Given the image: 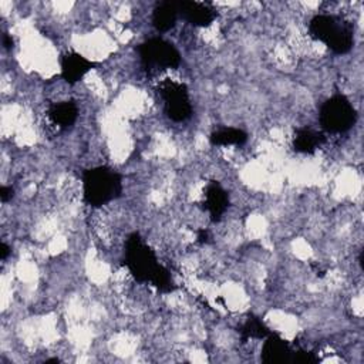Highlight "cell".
I'll list each match as a JSON object with an SVG mask.
<instances>
[{
	"label": "cell",
	"mask_w": 364,
	"mask_h": 364,
	"mask_svg": "<svg viewBox=\"0 0 364 364\" xmlns=\"http://www.w3.org/2000/svg\"><path fill=\"white\" fill-rule=\"evenodd\" d=\"M324 141L326 136L323 132L307 127L297 128L293 136V149L299 154H313L324 144Z\"/></svg>",
	"instance_id": "12"
},
{
	"label": "cell",
	"mask_w": 364,
	"mask_h": 364,
	"mask_svg": "<svg viewBox=\"0 0 364 364\" xmlns=\"http://www.w3.org/2000/svg\"><path fill=\"white\" fill-rule=\"evenodd\" d=\"M125 266L138 282H148L162 293L175 289L173 279L159 262L154 250L144 242L139 233H131L125 245Z\"/></svg>",
	"instance_id": "1"
},
{
	"label": "cell",
	"mask_w": 364,
	"mask_h": 364,
	"mask_svg": "<svg viewBox=\"0 0 364 364\" xmlns=\"http://www.w3.org/2000/svg\"><path fill=\"white\" fill-rule=\"evenodd\" d=\"M317 361H318V357L311 351L294 350L291 355V363H297V364H316Z\"/></svg>",
	"instance_id": "16"
},
{
	"label": "cell",
	"mask_w": 364,
	"mask_h": 364,
	"mask_svg": "<svg viewBox=\"0 0 364 364\" xmlns=\"http://www.w3.org/2000/svg\"><path fill=\"white\" fill-rule=\"evenodd\" d=\"M240 336L247 340V338H264L270 330L264 326V323L259 317H249L239 328Z\"/></svg>",
	"instance_id": "15"
},
{
	"label": "cell",
	"mask_w": 364,
	"mask_h": 364,
	"mask_svg": "<svg viewBox=\"0 0 364 364\" xmlns=\"http://www.w3.org/2000/svg\"><path fill=\"white\" fill-rule=\"evenodd\" d=\"M247 141V134L243 129L225 127L213 131L209 135V142L213 146H240Z\"/></svg>",
	"instance_id": "14"
},
{
	"label": "cell",
	"mask_w": 364,
	"mask_h": 364,
	"mask_svg": "<svg viewBox=\"0 0 364 364\" xmlns=\"http://www.w3.org/2000/svg\"><path fill=\"white\" fill-rule=\"evenodd\" d=\"M310 36L321 41L336 54H346L354 43V30L350 21L333 14H317L309 23Z\"/></svg>",
	"instance_id": "2"
},
{
	"label": "cell",
	"mask_w": 364,
	"mask_h": 364,
	"mask_svg": "<svg viewBox=\"0 0 364 364\" xmlns=\"http://www.w3.org/2000/svg\"><path fill=\"white\" fill-rule=\"evenodd\" d=\"M78 117V108L73 101H63L58 104H54L48 109V118L51 122L61 128L65 129L71 127Z\"/></svg>",
	"instance_id": "13"
},
{
	"label": "cell",
	"mask_w": 364,
	"mask_h": 364,
	"mask_svg": "<svg viewBox=\"0 0 364 364\" xmlns=\"http://www.w3.org/2000/svg\"><path fill=\"white\" fill-rule=\"evenodd\" d=\"M262 347V360L267 364H283L291 363L293 348L290 344L276 333H269L264 338Z\"/></svg>",
	"instance_id": "8"
},
{
	"label": "cell",
	"mask_w": 364,
	"mask_h": 364,
	"mask_svg": "<svg viewBox=\"0 0 364 364\" xmlns=\"http://www.w3.org/2000/svg\"><path fill=\"white\" fill-rule=\"evenodd\" d=\"M208 232L206 230H199L198 232V240L200 242V243H205V242H208Z\"/></svg>",
	"instance_id": "20"
},
{
	"label": "cell",
	"mask_w": 364,
	"mask_h": 364,
	"mask_svg": "<svg viewBox=\"0 0 364 364\" xmlns=\"http://www.w3.org/2000/svg\"><path fill=\"white\" fill-rule=\"evenodd\" d=\"M203 206L212 220H219L229 206V195L220 183L212 181L206 185L203 193Z\"/></svg>",
	"instance_id": "10"
},
{
	"label": "cell",
	"mask_w": 364,
	"mask_h": 364,
	"mask_svg": "<svg viewBox=\"0 0 364 364\" xmlns=\"http://www.w3.org/2000/svg\"><path fill=\"white\" fill-rule=\"evenodd\" d=\"M122 192V178L108 166H95L82 173L84 202L100 208L117 199Z\"/></svg>",
	"instance_id": "3"
},
{
	"label": "cell",
	"mask_w": 364,
	"mask_h": 364,
	"mask_svg": "<svg viewBox=\"0 0 364 364\" xmlns=\"http://www.w3.org/2000/svg\"><path fill=\"white\" fill-rule=\"evenodd\" d=\"M178 17H179L178 1H171V0L161 1L154 9L152 26L156 31L165 33L175 27Z\"/></svg>",
	"instance_id": "11"
},
{
	"label": "cell",
	"mask_w": 364,
	"mask_h": 364,
	"mask_svg": "<svg viewBox=\"0 0 364 364\" xmlns=\"http://www.w3.org/2000/svg\"><path fill=\"white\" fill-rule=\"evenodd\" d=\"M138 53L141 64L148 73L172 70L181 64V54L176 47L161 37H152L139 44Z\"/></svg>",
	"instance_id": "4"
},
{
	"label": "cell",
	"mask_w": 364,
	"mask_h": 364,
	"mask_svg": "<svg viewBox=\"0 0 364 364\" xmlns=\"http://www.w3.org/2000/svg\"><path fill=\"white\" fill-rule=\"evenodd\" d=\"M3 46H4L7 50L13 47V38H11V36L3 34Z\"/></svg>",
	"instance_id": "19"
},
{
	"label": "cell",
	"mask_w": 364,
	"mask_h": 364,
	"mask_svg": "<svg viewBox=\"0 0 364 364\" xmlns=\"http://www.w3.org/2000/svg\"><path fill=\"white\" fill-rule=\"evenodd\" d=\"M320 124L326 132L341 134L348 131L357 119L353 104L344 95H333L320 108Z\"/></svg>",
	"instance_id": "5"
},
{
	"label": "cell",
	"mask_w": 364,
	"mask_h": 364,
	"mask_svg": "<svg viewBox=\"0 0 364 364\" xmlns=\"http://www.w3.org/2000/svg\"><path fill=\"white\" fill-rule=\"evenodd\" d=\"M158 92L164 101V111L169 119L182 122L192 115L189 91L183 82L165 80L159 84Z\"/></svg>",
	"instance_id": "6"
},
{
	"label": "cell",
	"mask_w": 364,
	"mask_h": 364,
	"mask_svg": "<svg viewBox=\"0 0 364 364\" xmlns=\"http://www.w3.org/2000/svg\"><path fill=\"white\" fill-rule=\"evenodd\" d=\"M10 255V247L6 242L0 243V260H6L7 256Z\"/></svg>",
	"instance_id": "18"
},
{
	"label": "cell",
	"mask_w": 364,
	"mask_h": 364,
	"mask_svg": "<svg viewBox=\"0 0 364 364\" xmlns=\"http://www.w3.org/2000/svg\"><path fill=\"white\" fill-rule=\"evenodd\" d=\"M179 16L195 27H208L218 17V11L203 1L195 0H181L178 1Z\"/></svg>",
	"instance_id": "7"
},
{
	"label": "cell",
	"mask_w": 364,
	"mask_h": 364,
	"mask_svg": "<svg viewBox=\"0 0 364 364\" xmlns=\"http://www.w3.org/2000/svg\"><path fill=\"white\" fill-rule=\"evenodd\" d=\"M94 63L77 51H68L61 57V77L68 84L78 82L88 71L94 68Z\"/></svg>",
	"instance_id": "9"
},
{
	"label": "cell",
	"mask_w": 364,
	"mask_h": 364,
	"mask_svg": "<svg viewBox=\"0 0 364 364\" xmlns=\"http://www.w3.org/2000/svg\"><path fill=\"white\" fill-rule=\"evenodd\" d=\"M13 195H14V191H13V188H10V186H0V200L3 202V203H6V202H9L11 198H13Z\"/></svg>",
	"instance_id": "17"
}]
</instances>
